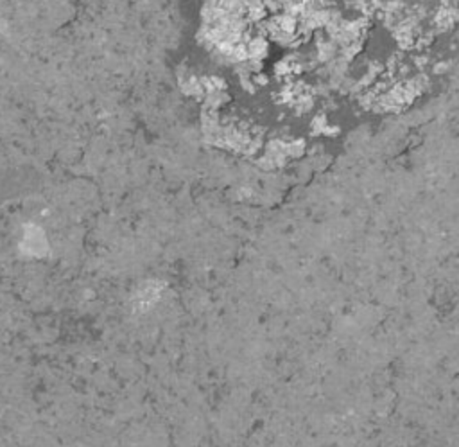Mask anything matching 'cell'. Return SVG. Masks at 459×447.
Segmentation results:
<instances>
[{
	"label": "cell",
	"instance_id": "obj_1",
	"mask_svg": "<svg viewBox=\"0 0 459 447\" xmlns=\"http://www.w3.org/2000/svg\"><path fill=\"white\" fill-rule=\"evenodd\" d=\"M266 50H267V45L264 40H253L247 45V56H249L251 60L262 58V54H266Z\"/></svg>",
	"mask_w": 459,
	"mask_h": 447
}]
</instances>
